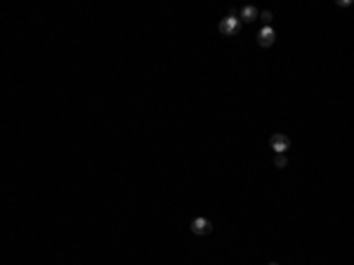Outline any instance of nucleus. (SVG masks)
Masks as SVG:
<instances>
[{
	"label": "nucleus",
	"mask_w": 354,
	"mask_h": 265,
	"mask_svg": "<svg viewBox=\"0 0 354 265\" xmlns=\"http://www.w3.org/2000/svg\"><path fill=\"white\" fill-rule=\"evenodd\" d=\"M274 166H276V168H286V166H288V159H286V154H276Z\"/></svg>",
	"instance_id": "423d86ee"
},
{
	"label": "nucleus",
	"mask_w": 354,
	"mask_h": 265,
	"mask_svg": "<svg viewBox=\"0 0 354 265\" xmlns=\"http://www.w3.org/2000/svg\"><path fill=\"white\" fill-rule=\"evenodd\" d=\"M269 265H279V263H269Z\"/></svg>",
	"instance_id": "6e6552de"
},
{
	"label": "nucleus",
	"mask_w": 354,
	"mask_h": 265,
	"mask_svg": "<svg viewBox=\"0 0 354 265\" xmlns=\"http://www.w3.org/2000/svg\"><path fill=\"white\" fill-rule=\"evenodd\" d=\"M191 232L198 237L210 235V232H213V223H210L208 218H194V220H191Z\"/></svg>",
	"instance_id": "20e7f679"
},
{
	"label": "nucleus",
	"mask_w": 354,
	"mask_h": 265,
	"mask_svg": "<svg viewBox=\"0 0 354 265\" xmlns=\"http://www.w3.org/2000/svg\"><path fill=\"white\" fill-rule=\"evenodd\" d=\"M239 29H241V19L234 15L224 17L222 22H220V33H222V36H236Z\"/></svg>",
	"instance_id": "f257e3e1"
},
{
	"label": "nucleus",
	"mask_w": 354,
	"mask_h": 265,
	"mask_svg": "<svg viewBox=\"0 0 354 265\" xmlns=\"http://www.w3.org/2000/svg\"><path fill=\"white\" fill-rule=\"evenodd\" d=\"M262 19V22H265V26H269V24H272V12H269V10H265V12H260V15H258Z\"/></svg>",
	"instance_id": "0eeeda50"
},
{
	"label": "nucleus",
	"mask_w": 354,
	"mask_h": 265,
	"mask_svg": "<svg viewBox=\"0 0 354 265\" xmlns=\"http://www.w3.org/2000/svg\"><path fill=\"white\" fill-rule=\"evenodd\" d=\"M258 15H260V12H258L253 5H246V8L241 10V22H255Z\"/></svg>",
	"instance_id": "39448f33"
},
{
	"label": "nucleus",
	"mask_w": 354,
	"mask_h": 265,
	"mask_svg": "<svg viewBox=\"0 0 354 265\" xmlns=\"http://www.w3.org/2000/svg\"><path fill=\"white\" fill-rule=\"evenodd\" d=\"M276 40V31L272 29V26H262L260 31H258V45L260 48H272Z\"/></svg>",
	"instance_id": "7ed1b4c3"
},
{
	"label": "nucleus",
	"mask_w": 354,
	"mask_h": 265,
	"mask_svg": "<svg viewBox=\"0 0 354 265\" xmlns=\"http://www.w3.org/2000/svg\"><path fill=\"white\" fill-rule=\"evenodd\" d=\"M269 147L274 149L276 154H283V152H288L290 140L283 135V132H276V135H272V138H269Z\"/></svg>",
	"instance_id": "f03ea898"
}]
</instances>
